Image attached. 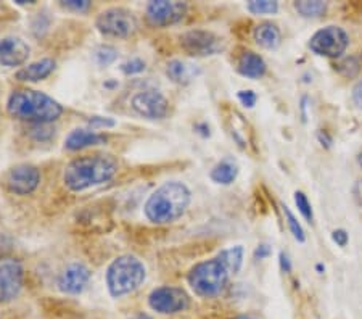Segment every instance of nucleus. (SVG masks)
Here are the masks:
<instances>
[{"instance_id":"nucleus-25","label":"nucleus","mask_w":362,"mask_h":319,"mask_svg":"<svg viewBox=\"0 0 362 319\" xmlns=\"http://www.w3.org/2000/svg\"><path fill=\"white\" fill-rule=\"evenodd\" d=\"M116 58H118V50L112 47V45H100V47L95 50V60L100 66L112 65Z\"/></svg>"},{"instance_id":"nucleus-27","label":"nucleus","mask_w":362,"mask_h":319,"mask_svg":"<svg viewBox=\"0 0 362 319\" xmlns=\"http://www.w3.org/2000/svg\"><path fill=\"white\" fill-rule=\"evenodd\" d=\"M295 203H296L298 210H300L303 216H305L308 221L311 223L314 214H313V208H311V203H309V200H308V197L303 192H300V190H296V192H295Z\"/></svg>"},{"instance_id":"nucleus-35","label":"nucleus","mask_w":362,"mask_h":319,"mask_svg":"<svg viewBox=\"0 0 362 319\" xmlns=\"http://www.w3.org/2000/svg\"><path fill=\"white\" fill-rule=\"evenodd\" d=\"M269 255H271V247L267 245V243H261V245H258V248H256L255 258L256 260H264L266 257H269Z\"/></svg>"},{"instance_id":"nucleus-31","label":"nucleus","mask_w":362,"mask_h":319,"mask_svg":"<svg viewBox=\"0 0 362 319\" xmlns=\"http://www.w3.org/2000/svg\"><path fill=\"white\" fill-rule=\"evenodd\" d=\"M89 124L92 127H95V129H98V127H103V129H107V127H113L116 126V121L112 120V118H107V116H92V118L89 120Z\"/></svg>"},{"instance_id":"nucleus-29","label":"nucleus","mask_w":362,"mask_h":319,"mask_svg":"<svg viewBox=\"0 0 362 319\" xmlns=\"http://www.w3.org/2000/svg\"><path fill=\"white\" fill-rule=\"evenodd\" d=\"M237 97H238V100L242 102V105L247 108H253L256 100H258V97H256L253 91H240L237 94Z\"/></svg>"},{"instance_id":"nucleus-36","label":"nucleus","mask_w":362,"mask_h":319,"mask_svg":"<svg viewBox=\"0 0 362 319\" xmlns=\"http://www.w3.org/2000/svg\"><path fill=\"white\" fill-rule=\"evenodd\" d=\"M280 268H282L284 272H290L291 271V263L288 260V255L287 253H280Z\"/></svg>"},{"instance_id":"nucleus-28","label":"nucleus","mask_w":362,"mask_h":319,"mask_svg":"<svg viewBox=\"0 0 362 319\" xmlns=\"http://www.w3.org/2000/svg\"><path fill=\"white\" fill-rule=\"evenodd\" d=\"M119 69L124 74H127V76H131V74H139L145 71V62L140 60V58H132V60H127L122 63Z\"/></svg>"},{"instance_id":"nucleus-39","label":"nucleus","mask_w":362,"mask_h":319,"mask_svg":"<svg viewBox=\"0 0 362 319\" xmlns=\"http://www.w3.org/2000/svg\"><path fill=\"white\" fill-rule=\"evenodd\" d=\"M132 319H151V318L147 316V315H137V316H134Z\"/></svg>"},{"instance_id":"nucleus-4","label":"nucleus","mask_w":362,"mask_h":319,"mask_svg":"<svg viewBox=\"0 0 362 319\" xmlns=\"http://www.w3.org/2000/svg\"><path fill=\"white\" fill-rule=\"evenodd\" d=\"M147 277V268L134 255H121L112 261L107 269V287L112 297L129 295L142 286Z\"/></svg>"},{"instance_id":"nucleus-40","label":"nucleus","mask_w":362,"mask_h":319,"mask_svg":"<svg viewBox=\"0 0 362 319\" xmlns=\"http://www.w3.org/2000/svg\"><path fill=\"white\" fill-rule=\"evenodd\" d=\"M358 161H359V165H361V168H362V153L359 155V158H358Z\"/></svg>"},{"instance_id":"nucleus-30","label":"nucleus","mask_w":362,"mask_h":319,"mask_svg":"<svg viewBox=\"0 0 362 319\" xmlns=\"http://www.w3.org/2000/svg\"><path fill=\"white\" fill-rule=\"evenodd\" d=\"M62 7L73 11H86L90 8V2H87V0H68V2H62Z\"/></svg>"},{"instance_id":"nucleus-1","label":"nucleus","mask_w":362,"mask_h":319,"mask_svg":"<svg viewBox=\"0 0 362 319\" xmlns=\"http://www.w3.org/2000/svg\"><path fill=\"white\" fill-rule=\"evenodd\" d=\"M118 168V160L113 155L93 153L79 156L66 165L63 171V182L71 192H84L112 181Z\"/></svg>"},{"instance_id":"nucleus-10","label":"nucleus","mask_w":362,"mask_h":319,"mask_svg":"<svg viewBox=\"0 0 362 319\" xmlns=\"http://www.w3.org/2000/svg\"><path fill=\"white\" fill-rule=\"evenodd\" d=\"M180 44L187 54L192 57H208L214 55L223 50V39L216 36L211 31H203V29H194V31L185 33L180 37Z\"/></svg>"},{"instance_id":"nucleus-34","label":"nucleus","mask_w":362,"mask_h":319,"mask_svg":"<svg viewBox=\"0 0 362 319\" xmlns=\"http://www.w3.org/2000/svg\"><path fill=\"white\" fill-rule=\"evenodd\" d=\"M353 102L358 108H362V81L354 86L353 89Z\"/></svg>"},{"instance_id":"nucleus-16","label":"nucleus","mask_w":362,"mask_h":319,"mask_svg":"<svg viewBox=\"0 0 362 319\" xmlns=\"http://www.w3.org/2000/svg\"><path fill=\"white\" fill-rule=\"evenodd\" d=\"M107 142V137L103 134H98L97 131L92 129H74L68 134L65 141V149L76 152V150H83L87 147H93V145H100Z\"/></svg>"},{"instance_id":"nucleus-32","label":"nucleus","mask_w":362,"mask_h":319,"mask_svg":"<svg viewBox=\"0 0 362 319\" xmlns=\"http://www.w3.org/2000/svg\"><path fill=\"white\" fill-rule=\"evenodd\" d=\"M351 66H359V63L356 62L354 58H348V60H344V62L340 63V65H338V71L344 74V76L351 78L353 74H351V71H349V68H351Z\"/></svg>"},{"instance_id":"nucleus-15","label":"nucleus","mask_w":362,"mask_h":319,"mask_svg":"<svg viewBox=\"0 0 362 319\" xmlns=\"http://www.w3.org/2000/svg\"><path fill=\"white\" fill-rule=\"evenodd\" d=\"M31 49L21 37L7 36L0 39V65L7 68L21 66L28 60Z\"/></svg>"},{"instance_id":"nucleus-5","label":"nucleus","mask_w":362,"mask_h":319,"mask_svg":"<svg viewBox=\"0 0 362 319\" xmlns=\"http://www.w3.org/2000/svg\"><path fill=\"white\" fill-rule=\"evenodd\" d=\"M230 272L227 271L223 261L213 258L195 265L189 272V286L203 298H213L223 292Z\"/></svg>"},{"instance_id":"nucleus-12","label":"nucleus","mask_w":362,"mask_h":319,"mask_svg":"<svg viewBox=\"0 0 362 319\" xmlns=\"http://www.w3.org/2000/svg\"><path fill=\"white\" fill-rule=\"evenodd\" d=\"M187 13V4L182 2H150L147 5V20L151 26H171L182 21Z\"/></svg>"},{"instance_id":"nucleus-7","label":"nucleus","mask_w":362,"mask_h":319,"mask_svg":"<svg viewBox=\"0 0 362 319\" xmlns=\"http://www.w3.org/2000/svg\"><path fill=\"white\" fill-rule=\"evenodd\" d=\"M349 44L348 34L338 26H327L320 29L309 40V49L314 54L329 57V58H338L344 54Z\"/></svg>"},{"instance_id":"nucleus-26","label":"nucleus","mask_w":362,"mask_h":319,"mask_svg":"<svg viewBox=\"0 0 362 319\" xmlns=\"http://www.w3.org/2000/svg\"><path fill=\"white\" fill-rule=\"evenodd\" d=\"M284 213H285V218H287V224L290 228L291 236L295 237V240H298L300 243H303L306 240V236H305V231H303L301 224L298 223V219L295 218V214L290 211L288 207H284Z\"/></svg>"},{"instance_id":"nucleus-14","label":"nucleus","mask_w":362,"mask_h":319,"mask_svg":"<svg viewBox=\"0 0 362 319\" xmlns=\"http://www.w3.org/2000/svg\"><path fill=\"white\" fill-rule=\"evenodd\" d=\"M90 281V271L83 263H71L62 271L58 276V289L60 292L68 295H78L83 294L86 287L89 286Z\"/></svg>"},{"instance_id":"nucleus-37","label":"nucleus","mask_w":362,"mask_h":319,"mask_svg":"<svg viewBox=\"0 0 362 319\" xmlns=\"http://www.w3.org/2000/svg\"><path fill=\"white\" fill-rule=\"evenodd\" d=\"M353 192H354V197H356V202H358L359 205L362 207V179L354 184Z\"/></svg>"},{"instance_id":"nucleus-13","label":"nucleus","mask_w":362,"mask_h":319,"mask_svg":"<svg viewBox=\"0 0 362 319\" xmlns=\"http://www.w3.org/2000/svg\"><path fill=\"white\" fill-rule=\"evenodd\" d=\"M5 182H7L10 192L16 195H28L37 189L40 173L33 165H18L8 171Z\"/></svg>"},{"instance_id":"nucleus-11","label":"nucleus","mask_w":362,"mask_h":319,"mask_svg":"<svg viewBox=\"0 0 362 319\" xmlns=\"http://www.w3.org/2000/svg\"><path fill=\"white\" fill-rule=\"evenodd\" d=\"M23 289V266L16 260L0 261V303L18 297Z\"/></svg>"},{"instance_id":"nucleus-33","label":"nucleus","mask_w":362,"mask_h":319,"mask_svg":"<svg viewBox=\"0 0 362 319\" xmlns=\"http://www.w3.org/2000/svg\"><path fill=\"white\" fill-rule=\"evenodd\" d=\"M332 239H334V242L338 243L340 247H346V243H348L346 231H343V229L334 231V232H332Z\"/></svg>"},{"instance_id":"nucleus-8","label":"nucleus","mask_w":362,"mask_h":319,"mask_svg":"<svg viewBox=\"0 0 362 319\" xmlns=\"http://www.w3.org/2000/svg\"><path fill=\"white\" fill-rule=\"evenodd\" d=\"M150 308L160 315H176L189 308L190 298L184 289L165 286L155 289L148 297Z\"/></svg>"},{"instance_id":"nucleus-24","label":"nucleus","mask_w":362,"mask_h":319,"mask_svg":"<svg viewBox=\"0 0 362 319\" xmlns=\"http://www.w3.org/2000/svg\"><path fill=\"white\" fill-rule=\"evenodd\" d=\"M247 8L253 15H274L277 13L279 4L271 0H253L247 5Z\"/></svg>"},{"instance_id":"nucleus-2","label":"nucleus","mask_w":362,"mask_h":319,"mask_svg":"<svg viewBox=\"0 0 362 319\" xmlns=\"http://www.w3.org/2000/svg\"><path fill=\"white\" fill-rule=\"evenodd\" d=\"M192 194L184 182L168 181L151 192L144 211L148 221L168 224L179 219L190 205Z\"/></svg>"},{"instance_id":"nucleus-41","label":"nucleus","mask_w":362,"mask_h":319,"mask_svg":"<svg viewBox=\"0 0 362 319\" xmlns=\"http://www.w3.org/2000/svg\"><path fill=\"white\" fill-rule=\"evenodd\" d=\"M235 319H251V318H247V316H240V318H235Z\"/></svg>"},{"instance_id":"nucleus-21","label":"nucleus","mask_w":362,"mask_h":319,"mask_svg":"<svg viewBox=\"0 0 362 319\" xmlns=\"http://www.w3.org/2000/svg\"><path fill=\"white\" fill-rule=\"evenodd\" d=\"M237 174H238V166L235 161L226 158L223 161H219V163L213 168L211 179L216 184L229 185L235 181Z\"/></svg>"},{"instance_id":"nucleus-20","label":"nucleus","mask_w":362,"mask_h":319,"mask_svg":"<svg viewBox=\"0 0 362 319\" xmlns=\"http://www.w3.org/2000/svg\"><path fill=\"white\" fill-rule=\"evenodd\" d=\"M280 39H282V36H280V29L276 25H272V23H261V25L255 28V40L262 49H277Z\"/></svg>"},{"instance_id":"nucleus-19","label":"nucleus","mask_w":362,"mask_h":319,"mask_svg":"<svg viewBox=\"0 0 362 319\" xmlns=\"http://www.w3.org/2000/svg\"><path fill=\"white\" fill-rule=\"evenodd\" d=\"M238 73L242 74L245 78H250V79H259L266 74V62L262 60V57H259L258 54H255V52L247 50L243 52L238 58Z\"/></svg>"},{"instance_id":"nucleus-23","label":"nucleus","mask_w":362,"mask_h":319,"mask_svg":"<svg viewBox=\"0 0 362 319\" xmlns=\"http://www.w3.org/2000/svg\"><path fill=\"white\" fill-rule=\"evenodd\" d=\"M295 8L301 16H306V18H317V16L325 13L327 4L320 2V0H301V2L295 4Z\"/></svg>"},{"instance_id":"nucleus-22","label":"nucleus","mask_w":362,"mask_h":319,"mask_svg":"<svg viewBox=\"0 0 362 319\" xmlns=\"http://www.w3.org/2000/svg\"><path fill=\"white\" fill-rule=\"evenodd\" d=\"M218 258L223 261V265L226 266L230 274H237V272L242 269V265H243V247L235 245V247L226 248V250H223L218 255Z\"/></svg>"},{"instance_id":"nucleus-18","label":"nucleus","mask_w":362,"mask_h":319,"mask_svg":"<svg viewBox=\"0 0 362 319\" xmlns=\"http://www.w3.org/2000/svg\"><path fill=\"white\" fill-rule=\"evenodd\" d=\"M55 69V62L52 58H42V60L29 63L28 66L21 68L18 73H16V78L23 83H39V81H44L49 78Z\"/></svg>"},{"instance_id":"nucleus-9","label":"nucleus","mask_w":362,"mask_h":319,"mask_svg":"<svg viewBox=\"0 0 362 319\" xmlns=\"http://www.w3.org/2000/svg\"><path fill=\"white\" fill-rule=\"evenodd\" d=\"M131 107L136 113L148 120H163L169 112V102L161 92L155 89H145L134 94Z\"/></svg>"},{"instance_id":"nucleus-6","label":"nucleus","mask_w":362,"mask_h":319,"mask_svg":"<svg viewBox=\"0 0 362 319\" xmlns=\"http://www.w3.org/2000/svg\"><path fill=\"white\" fill-rule=\"evenodd\" d=\"M98 31L110 37H129L137 31V18L132 11L122 7H112L97 16Z\"/></svg>"},{"instance_id":"nucleus-38","label":"nucleus","mask_w":362,"mask_h":319,"mask_svg":"<svg viewBox=\"0 0 362 319\" xmlns=\"http://www.w3.org/2000/svg\"><path fill=\"white\" fill-rule=\"evenodd\" d=\"M195 129H202L200 134H202L203 137H208V136H209V126H208V124H204V123L197 124Z\"/></svg>"},{"instance_id":"nucleus-17","label":"nucleus","mask_w":362,"mask_h":319,"mask_svg":"<svg viewBox=\"0 0 362 319\" xmlns=\"http://www.w3.org/2000/svg\"><path fill=\"white\" fill-rule=\"evenodd\" d=\"M202 73V68L195 65V63L185 62V60H173L168 63L166 74L173 83L185 86L194 81L198 74Z\"/></svg>"},{"instance_id":"nucleus-3","label":"nucleus","mask_w":362,"mask_h":319,"mask_svg":"<svg viewBox=\"0 0 362 319\" xmlns=\"http://www.w3.org/2000/svg\"><path fill=\"white\" fill-rule=\"evenodd\" d=\"M7 110L15 118L31 121L36 124L54 123L63 113V107L55 98L33 89L11 92L7 102Z\"/></svg>"}]
</instances>
